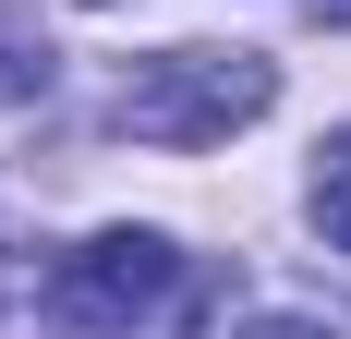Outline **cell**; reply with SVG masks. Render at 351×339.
<instances>
[{
    "label": "cell",
    "mask_w": 351,
    "mask_h": 339,
    "mask_svg": "<svg viewBox=\"0 0 351 339\" xmlns=\"http://www.w3.org/2000/svg\"><path fill=\"white\" fill-rule=\"evenodd\" d=\"M267 109H279V61L267 49H158V61L121 73L109 121L134 145H230Z\"/></svg>",
    "instance_id": "cell-1"
},
{
    "label": "cell",
    "mask_w": 351,
    "mask_h": 339,
    "mask_svg": "<svg viewBox=\"0 0 351 339\" xmlns=\"http://www.w3.org/2000/svg\"><path fill=\"white\" fill-rule=\"evenodd\" d=\"M170 291H182V255L158 231H97V242H73L49 267L36 315H49V339H134Z\"/></svg>",
    "instance_id": "cell-2"
},
{
    "label": "cell",
    "mask_w": 351,
    "mask_h": 339,
    "mask_svg": "<svg viewBox=\"0 0 351 339\" xmlns=\"http://www.w3.org/2000/svg\"><path fill=\"white\" fill-rule=\"evenodd\" d=\"M315 231L351 255V134H327V145H315Z\"/></svg>",
    "instance_id": "cell-3"
},
{
    "label": "cell",
    "mask_w": 351,
    "mask_h": 339,
    "mask_svg": "<svg viewBox=\"0 0 351 339\" xmlns=\"http://www.w3.org/2000/svg\"><path fill=\"white\" fill-rule=\"evenodd\" d=\"M230 339H339V327H315V315H254V327H230Z\"/></svg>",
    "instance_id": "cell-4"
},
{
    "label": "cell",
    "mask_w": 351,
    "mask_h": 339,
    "mask_svg": "<svg viewBox=\"0 0 351 339\" xmlns=\"http://www.w3.org/2000/svg\"><path fill=\"white\" fill-rule=\"evenodd\" d=\"M315 12H351V0H315Z\"/></svg>",
    "instance_id": "cell-5"
},
{
    "label": "cell",
    "mask_w": 351,
    "mask_h": 339,
    "mask_svg": "<svg viewBox=\"0 0 351 339\" xmlns=\"http://www.w3.org/2000/svg\"><path fill=\"white\" fill-rule=\"evenodd\" d=\"M85 12H109V0H85Z\"/></svg>",
    "instance_id": "cell-6"
}]
</instances>
